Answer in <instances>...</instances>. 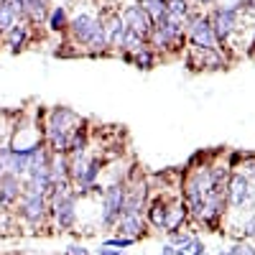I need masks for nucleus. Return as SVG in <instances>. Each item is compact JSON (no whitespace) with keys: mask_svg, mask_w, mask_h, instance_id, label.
Masks as SVG:
<instances>
[{"mask_svg":"<svg viewBox=\"0 0 255 255\" xmlns=\"http://www.w3.org/2000/svg\"><path fill=\"white\" fill-rule=\"evenodd\" d=\"M56 220H59V225L67 230V227H72L74 225V197L72 194H61V197H56Z\"/></svg>","mask_w":255,"mask_h":255,"instance_id":"obj_9","label":"nucleus"},{"mask_svg":"<svg viewBox=\"0 0 255 255\" xmlns=\"http://www.w3.org/2000/svg\"><path fill=\"white\" fill-rule=\"evenodd\" d=\"M135 240L133 238H115V240H108V248H130Z\"/></svg>","mask_w":255,"mask_h":255,"instance_id":"obj_25","label":"nucleus"},{"mask_svg":"<svg viewBox=\"0 0 255 255\" xmlns=\"http://www.w3.org/2000/svg\"><path fill=\"white\" fill-rule=\"evenodd\" d=\"M46 215V199L44 194H26V202H23V217L31 222V225H38Z\"/></svg>","mask_w":255,"mask_h":255,"instance_id":"obj_7","label":"nucleus"},{"mask_svg":"<svg viewBox=\"0 0 255 255\" xmlns=\"http://www.w3.org/2000/svg\"><path fill=\"white\" fill-rule=\"evenodd\" d=\"M67 255H87V250H84V248H79V245H72Z\"/></svg>","mask_w":255,"mask_h":255,"instance_id":"obj_29","label":"nucleus"},{"mask_svg":"<svg viewBox=\"0 0 255 255\" xmlns=\"http://www.w3.org/2000/svg\"><path fill=\"white\" fill-rule=\"evenodd\" d=\"M176 255H204V245L197 238H184L181 248L176 250Z\"/></svg>","mask_w":255,"mask_h":255,"instance_id":"obj_19","label":"nucleus"},{"mask_svg":"<svg viewBox=\"0 0 255 255\" xmlns=\"http://www.w3.org/2000/svg\"><path fill=\"white\" fill-rule=\"evenodd\" d=\"M26 41H28V26H23V23H15V26L10 28V36H8V44H10V49H13V51H18L20 46H26Z\"/></svg>","mask_w":255,"mask_h":255,"instance_id":"obj_16","label":"nucleus"},{"mask_svg":"<svg viewBox=\"0 0 255 255\" xmlns=\"http://www.w3.org/2000/svg\"><path fill=\"white\" fill-rule=\"evenodd\" d=\"M143 202H145V184H138L135 189L125 191V209H123V215H125V212H128V215H140Z\"/></svg>","mask_w":255,"mask_h":255,"instance_id":"obj_11","label":"nucleus"},{"mask_svg":"<svg viewBox=\"0 0 255 255\" xmlns=\"http://www.w3.org/2000/svg\"><path fill=\"white\" fill-rule=\"evenodd\" d=\"M97 255H125V253H120V250H110L108 245H105L102 250H97Z\"/></svg>","mask_w":255,"mask_h":255,"instance_id":"obj_28","label":"nucleus"},{"mask_svg":"<svg viewBox=\"0 0 255 255\" xmlns=\"http://www.w3.org/2000/svg\"><path fill=\"white\" fill-rule=\"evenodd\" d=\"M151 36H153V46H156V49L171 46L174 41L181 36V20H176V18H171V15L166 13L161 20H156V23H153Z\"/></svg>","mask_w":255,"mask_h":255,"instance_id":"obj_2","label":"nucleus"},{"mask_svg":"<svg viewBox=\"0 0 255 255\" xmlns=\"http://www.w3.org/2000/svg\"><path fill=\"white\" fill-rule=\"evenodd\" d=\"M189 33H191V41H194L197 49H215L217 46V36H215V28H212V20L209 18L191 20Z\"/></svg>","mask_w":255,"mask_h":255,"instance_id":"obj_5","label":"nucleus"},{"mask_svg":"<svg viewBox=\"0 0 255 255\" xmlns=\"http://www.w3.org/2000/svg\"><path fill=\"white\" fill-rule=\"evenodd\" d=\"M18 194H20L18 176H15V174H10V171L0 176V202H3V204H10Z\"/></svg>","mask_w":255,"mask_h":255,"instance_id":"obj_12","label":"nucleus"},{"mask_svg":"<svg viewBox=\"0 0 255 255\" xmlns=\"http://www.w3.org/2000/svg\"><path fill=\"white\" fill-rule=\"evenodd\" d=\"M235 20H238V8L217 10L215 23H212V28H215V36H217V38H227V36L232 33V28H235Z\"/></svg>","mask_w":255,"mask_h":255,"instance_id":"obj_8","label":"nucleus"},{"mask_svg":"<svg viewBox=\"0 0 255 255\" xmlns=\"http://www.w3.org/2000/svg\"><path fill=\"white\" fill-rule=\"evenodd\" d=\"M105 28H108V41H110V44L123 49V41H125L128 31H130L125 20H123V18H113V20H110V26H105Z\"/></svg>","mask_w":255,"mask_h":255,"instance_id":"obj_14","label":"nucleus"},{"mask_svg":"<svg viewBox=\"0 0 255 255\" xmlns=\"http://www.w3.org/2000/svg\"><path fill=\"white\" fill-rule=\"evenodd\" d=\"M0 3H5V0H0Z\"/></svg>","mask_w":255,"mask_h":255,"instance_id":"obj_32","label":"nucleus"},{"mask_svg":"<svg viewBox=\"0 0 255 255\" xmlns=\"http://www.w3.org/2000/svg\"><path fill=\"white\" fill-rule=\"evenodd\" d=\"M248 232H250V235H255V220H253V222L248 225Z\"/></svg>","mask_w":255,"mask_h":255,"instance_id":"obj_31","label":"nucleus"},{"mask_svg":"<svg viewBox=\"0 0 255 255\" xmlns=\"http://www.w3.org/2000/svg\"><path fill=\"white\" fill-rule=\"evenodd\" d=\"M248 189H250V184H248V179H245L243 174L232 176V179H230V189H227L230 204H232V207H243L245 199H248Z\"/></svg>","mask_w":255,"mask_h":255,"instance_id":"obj_10","label":"nucleus"},{"mask_svg":"<svg viewBox=\"0 0 255 255\" xmlns=\"http://www.w3.org/2000/svg\"><path fill=\"white\" fill-rule=\"evenodd\" d=\"M123 49H125V51H138V49H143V38H140L138 33H133V31H128V36H125V41H123Z\"/></svg>","mask_w":255,"mask_h":255,"instance_id":"obj_23","label":"nucleus"},{"mask_svg":"<svg viewBox=\"0 0 255 255\" xmlns=\"http://www.w3.org/2000/svg\"><path fill=\"white\" fill-rule=\"evenodd\" d=\"M227 255H255L250 248H243V245H238L235 250H232V253H227Z\"/></svg>","mask_w":255,"mask_h":255,"instance_id":"obj_27","label":"nucleus"},{"mask_svg":"<svg viewBox=\"0 0 255 255\" xmlns=\"http://www.w3.org/2000/svg\"><path fill=\"white\" fill-rule=\"evenodd\" d=\"M140 8L151 15L153 23H156V20H161L168 13V3H166V0H140Z\"/></svg>","mask_w":255,"mask_h":255,"instance_id":"obj_15","label":"nucleus"},{"mask_svg":"<svg viewBox=\"0 0 255 255\" xmlns=\"http://www.w3.org/2000/svg\"><path fill=\"white\" fill-rule=\"evenodd\" d=\"M135 64H138V67H143V69H151L153 67V51L151 49H138V51H133V56H130Z\"/></svg>","mask_w":255,"mask_h":255,"instance_id":"obj_21","label":"nucleus"},{"mask_svg":"<svg viewBox=\"0 0 255 255\" xmlns=\"http://www.w3.org/2000/svg\"><path fill=\"white\" fill-rule=\"evenodd\" d=\"M44 5H46V0H26V13H31L33 20H41L44 10H46Z\"/></svg>","mask_w":255,"mask_h":255,"instance_id":"obj_22","label":"nucleus"},{"mask_svg":"<svg viewBox=\"0 0 255 255\" xmlns=\"http://www.w3.org/2000/svg\"><path fill=\"white\" fill-rule=\"evenodd\" d=\"M49 140H51V151H54V153L69 151L72 133H69V128L61 123V110L54 113V120H51V125H49Z\"/></svg>","mask_w":255,"mask_h":255,"instance_id":"obj_6","label":"nucleus"},{"mask_svg":"<svg viewBox=\"0 0 255 255\" xmlns=\"http://www.w3.org/2000/svg\"><path fill=\"white\" fill-rule=\"evenodd\" d=\"M5 3H8L18 15H23V13H26V0H5Z\"/></svg>","mask_w":255,"mask_h":255,"instance_id":"obj_26","label":"nucleus"},{"mask_svg":"<svg viewBox=\"0 0 255 255\" xmlns=\"http://www.w3.org/2000/svg\"><path fill=\"white\" fill-rule=\"evenodd\" d=\"M118 227H120V235L123 238H138L140 232H143V220H140V215H120V222H118Z\"/></svg>","mask_w":255,"mask_h":255,"instance_id":"obj_13","label":"nucleus"},{"mask_svg":"<svg viewBox=\"0 0 255 255\" xmlns=\"http://www.w3.org/2000/svg\"><path fill=\"white\" fill-rule=\"evenodd\" d=\"M125 209V189L123 186H110L102 197V225H113L120 220Z\"/></svg>","mask_w":255,"mask_h":255,"instance_id":"obj_3","label":"nucleus"},{"mask_svg":"<svg viewBox=\"0 0 255 255\" xmlns=\"http://www.w3.org/2000/svg\"><path fill=\"white\" fill-rule=\"evenodd\" d=\"M72 31H74V36L82 41V44H87L95 51L105 49V44H108V28L92 15H77L72 20Z\"/></svg>","mask_w":255,"mask_h":255,"instance_id":"obj_1","label":"nucleus"},{"mask_svg":"<svg viewBox=\"0 0 255 255\" xmlns=\"http://www.w3.org/2000/svg\"><path fill=\"white\" fill-rule=\"evenodd\" d=\"M161 255H176V250H174L171 245H166V248L161 250Z\"/></svg>","mask_w":255,"mask_h":255,"instance_id":"obj_30","label":"nucleus"},{"mask_svg":"<svg viewBox=\"0 0 255 255\" xmlns=\"http://www.w3.org/2000/svg\"><path fill=\"white\" fill-rule=\"evenodd\" d=\"M151 222H153L156 227H163V225H168V209H166V204L156 202V204L151 207Z\"/></svg>","mask_w":255,"mask_h":255,"instance_id":"obj_20","label":"nucleus"},{"mask_svg":"<svg viewBox=\"0 0 255 255\" xmlns=\"http://www.w3.org/2000/svg\"><path fill=\"white\" fill-rule=\"evenodd\" d=\"M97 174H100V161H90V163H87V168H84V171H82V176L77 179L79 189H82V191H84V189H90V186L95 184Z\"/></svg>","mask_w":255,"mask_h":255,"instance_id":"obj_17","label":"nucleus"},{"mask_svg":"<svg viewBox=\"0 0 255 255\" xmlns=\"http://www.w3.org/2000/svg\"><path fill=\"white\" fill-rule=\"evenodd\" d=\"M123 20L128 23V28H130L133 33H138L140 38L151 36V31H153V20H151V15H148L140 5H128V8L123 10Z\"/></svg>","mask_w":255,"mask_h":255,"instance_id":"obj_4","label":"nucleus"},{"mask_svg":"<svg viewBox=\"0 0 255 255\" xmlns=\"http://www.w3.org/2000/svg\"><path fill=\"white\" fill-rule=\"evenodd\" d=\"M64 26H67V15H64V8H56L54 15H51V28H54V31H61Z\"/></svg>","mask_w":255,"mask_h":255,"instance_id":"obj_24","label":"nucleus"},{"mask_svg":"<svg viewBox=\"0 0 255 255\" xmlns=\"http://www.w3.org/2000/svg\"><path fill=\"white\" fill-rule=\"evenodd\" d=\"M15 23H18V13L8 3H0V31H10Z\"/></svg>","mask_w":255,"mask_h":255,"instance_id":"obj_18","label":"nucleus"}]
</instances>
